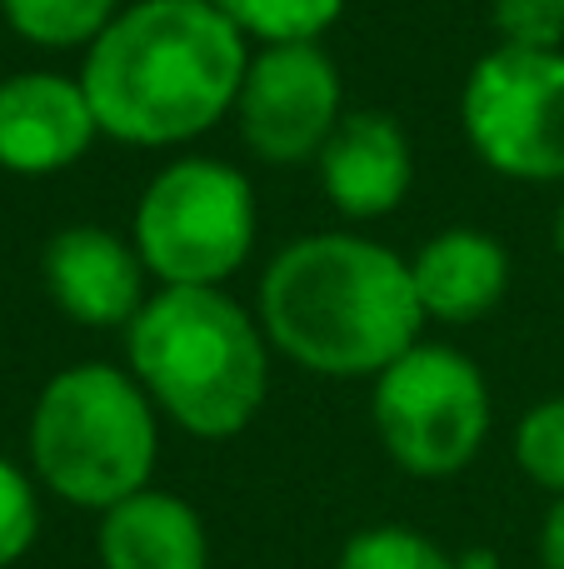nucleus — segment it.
Wrapping results in <instances>:
<instances>
[{
    "label": "nucleus",
    "instance_id": "20e7f679",
    "mask_svg": "<svg viewBox=\"0 0 564 569\" xmlns=\"http://www.w3.org/2000/svg\"><path fill=\"white\" fill-rule=\"evenodd\" d=\"M160 425V410L125 365H66L30 405V475L70 510L105 515L110 505L155 485Z\"/></svg>",
    "mask_w": 564,
    "mask_h": 569
},
{
    "label": "nucleus",
    "instance_id": "f03ea898",
    "mask_svg": "<svg viewBox=\"0 0 564 569\" xmlns=\"http://www.w3.org/2000/svg\"><path fill=\"white\" fill-rule=\"evenodd\" d=\"M255 315L270 350L320 380H375L430 325L410 260L355 230L290 240L260 276Z\"/></svg>",
    "mask_w": 564,
    "mask_h": 569
},
{
    "label": "nucleus",
    "instance_id": "7ed1b4c3",
    "mask_svg": "<svg viewBox=\"0 0 564 569\" xmlns=\"http://www.w3.org/2000/svg\"><path fill=\"white\" fill-rule=\"evenodd\" d=\"M265 325L225 284H155L125 330V370L190 440H235L270 400Z\"/></svg>",
    "mask_w": 564,
    "mask_h": 569
},
{
    "label": "nucleus",
    "instance_id": "dca6fc26",
    "mask_svg": "<svg viewBox=\"0 0 564 569\" xmlns=\"http://www.w3.org/2000/svg\"><path fill=\"white\" fill-rule=\"evenodd\" d=\"M335 569H460V560L435 540L400 520H380L355 530L335 555Z\"/></svg>",
    "mask_w": 564,
    "mask_h": 569
},
{
    "label": "nucleus",
    "instance_id": "0eeeda50",
    "mask_svg": "<svg viewBox=\"0 0 564 569\" xmlns=\"http://www.w3.org/2000/svg\"><path fill=\"white\" fill-rule=\"evenodd\" d=\"M460 130L495 176L564 186V50H485L460 90Z\"/></svg>",
    "mask_w": 564,
    "mask_h": 569
},
{
    "label": "nucleus",
    "instance_id": "9b49d317",
    "mask_svg": "<svg viewBox=\"0 0 564 569\" xmlns=\"http://www.w3.org/2000/svg\"><path fill=\"white\" fill-rule=\"evenodd\" d=\"M315 170L330 206L355 226H370V220H385L405 206L410 186H415V150H410V136L400 130L395 116L345 110V120L320 150Z\"/></svg>",
    "mask_w": 564,
    "mask_h": 569
},
{
    "label": "nucleus",
    "instance_id": "6ab92c4d",
    "mask_svg": "<svg viewBox=\"0 0 564 569\" xmlns=\"http://www.w3.org/2000/svg\"><path fill=\"white\" fill-rule=\"evenodd\" d=\"M500 46L564 50V0H490Z\"/></svg>",
    "mask_w": 564,
    "mask_h": 569
},
{
    "label": "nucleus",
    "instance_id": "6e6552de",
    "mask_svg": "<svg viewBox=\"0 0 564 569\" xmlns=\"http://www.w3.org/2000/svg\"><path fill=\"white\" fill-rule=\"evenodd\" d=\"M345 120V80L320 40L250 50L235 100L240 140L265 166H315L325 140Z\"/></svg>",
    "mask_w": 564,
    "mask_h": 569
},
{
    "label": "nucleus",
    "instance_id": "4468645a",
    "mask_svg": "<svg viewBox=\"0 0 564 569\" xmlns=\"http://www.w3.org/2000/svg\"><path fill=\"white\" fill-rule=\"evenodd\" d=\"M0 16L36 50H90L120 16V0H0Z\"/></svg>",
    "mask_w": 564,
    "mask_h": 569
},
{
    "label": "nucleus",
    "instance_id": "423d86ee",
    "mask_svg": "<svg viewBox=\"0 0 564 569\" xmlns=\"http://www.w3.org/2000/svg\"><path fill=\"white\" fill-rule=\"evenodd\" d=\"M370 425L395 470L415 480H450L485 450L495 395L465 350L420 340L370 380Z\"/></svg>",
    "mask_w": 564,
    "mask_h": 569
},
{
    "label": "nucleus",
    "instance_id": "1a4fd4ad",
    "mask_svg": "<svg viewBox=\"0 0 564 569\" xmlns=\"http://www.w3.org/2000/svg\"><path fill=\"white\" fill-rule=\"evenodd\" d=\"M40 280L46 295L70 325L80 330H130L150 290V270L140 260L135 240L110 226H66L40 250Z\"/></svg>",
    "mask_w": 564,
    "mask_h": 569
},
{
    "label": "nucleus",
    "instance_id": "2eb2a0df",
    "mask_svg": "<svg viewBox=\"0 0 564 569\" xmlns=\"http://www.w3.org/2000/svg\"><path fill=\"white\" fill-rule=\"evenodd\" d=\"M250 46H290L320 40L340 16L345 0H210Z\"/></svg>",
    "mask_w": 564,
    "mask_h": 569
},
{
    "label": "nucleus",
    "instance_id": "4be33fe9",
    "mask_svg": "<svg viewBox=\"0 0 564 569\" xmlns=\"http://www.w3.org/2000/svg\"><path fill=\"white\" fill-rule=\"evenodd\" d=\"M555 250H560V260H564V196H560V210H555Z\"/></svg>",
    "mask_w": 564,
    "mask_h": 569
},
{
    "label": "nucleus",
    "instance_id": "f257e3e1",
    "mask_svg": "<svg viewBox=\"0 0 564 569\" xmlns=\"http://www.w3.org/2000/svg\"><path fill=\"white\" fill-rule=\"evenodd\" d=\"M250 40L210 0H130L90 40L80 86L100 136L175 150L235 116Z\"/></svg>",
    "mask_w": 564,
    "mask_h": 569
},
{
    "label": "nucleus",
    "instance_id": "39448f33",
    "mask_svg": "<svg viewBox=\"0 0 564 569\" xmlns=\"http://www.w3.org/2000/svg\"><path fill=\"white\" fill-rule=\"evenodd\" d=\"M260 236L255 186L220 156H175L145 180L130 240L155 284H230Z\"/></svg>",
    "mask_w": 564,
    "mask_h": 569
},
{
    "label": "nucleus",
    "instance_id": "9d476101",
    "mask_svg": "<svg viewBox=\"0 0 564 569\" xmlns=\"http://www.w3.org/2000/svg\"><path fill=\"white\" fill-rule=\"evenodd\" d=\"M100 140V120L80 76L16 70L0 80V170L46 180L80 166Z\"/></svg>",
    "mask_w": 564,
    "mask_h": 569
},
{
    "label": "nucleus",
    "instance_id": "f3484780",
    "mask_svg": "<svg viewBox=\"0 0 564 569\" xmlns=\"http://www.w3.org/2000/svg\"><path fill=\"white\" fill-rule=\"evenodd\" d=\"M515 465L550 500H564V395H550L520 415Z\"/></svg>",
    "mask_w": 564,
    "mask_h": 569
},
{
    "label": "nucleus",
    "instance_id": "f8f14e48",
    "mask_svg": "<svg viewBox=\"0 0 564 569\" xmlns=\"http://www.w3.org/2000/svg\"><path fill=\"white\" fill-rule=\"evenodd\" d=\"M510 250L480 226H450L410 256V280L430 325H480L510 295Z\"/></svg>",
    "mask_w": 564,
    "mask_h": 569
},
{
    "label": "nucleus",
    "instance_id": "a211bd4d",
    "mask_svg": "<svg viewBox=\"0 0 564 569\" xmlns=\"http://www.w3.org/2000/svg\"><path fill=\"white\" fill-rule=\"evenodd\" d=\"M40 540V485L0 455V569L20 565Z\"/></svg>",
    "mask_w": 564,
    "mask_h": 569
},
{
    "label": "nucleus",
    "instance_id": "412c9836",
    "mask_svg": "<svg viewBox=\"0 0 564 569\" xmlns=\"http://www.w3.org/2000/svg\"><path fill=\"white\" fill-rule=\"evenodd\" d=\"M460 569H510V565H500L495 555H465V560H460Z\"/></svg>",
    "mask_w": 564,
    "mask_h": 569
},
{
    "label": "nucleus",
    "instance_id": "ddd939ff",
    "mask_svg": "<svg viewBox=\"0 0 564 569\" xmlns=\"http://www.w3.org/2000/svg\"><path fill=\"white\" fill-rule=\"evenodd\" d=\"M100 569H210L205 515L175 490H150L110 505L95 525Z\"/></svg>",
    "mask_w": 564,
    "mask_h": 569
},
{
    "label": "nucleus",
    "instance_id": "aec40b11",
    "mask_svg": "<svg viewBox=\"0 0 564 569\" xmlns=\"http://www.w3.org/2000/svg\"><path fill=\"white\" fill-rule=\"evenodd\" d=\"M540 569H564V500H550L540 520Z\"/></svg>",
    "mask_w": 564,
    "mask_h": 569
}]
</instances>
